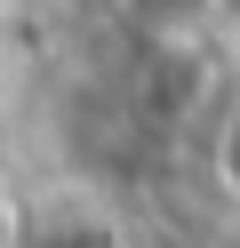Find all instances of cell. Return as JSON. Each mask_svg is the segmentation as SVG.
Listing matches in <instances>:
<instances>
[{
  "instance_id": "obj_2",
  "label": "cell",
  "mask_w": 240,
  "mask_h": 248,
  "mask_svg": "<svg viewBox=\"0 0 240 248\" xmlns=\"http://www.w3.org/2000/svg\"><path fill=\"white\" fill-rule=\"evenodd\" d=\"M0 248H24V200L8 176H0Z\"/></svg>"
},
{
  "instance_id": "obj_1",
  "label": "cell",
  "mask_w": 240,
  "mask_h": 248,
  "mask_svg": "<svg viewBox=\"0 0 240 248\" xmlns=\"http://www.w3.org/2000/svg\"><path fill=\"white\" fill-rule=\"evenodd\" d=\"M208 184H216V192L240 208V96L224 104L216 128H208Z\"/></svg>"
}]
</instances>
